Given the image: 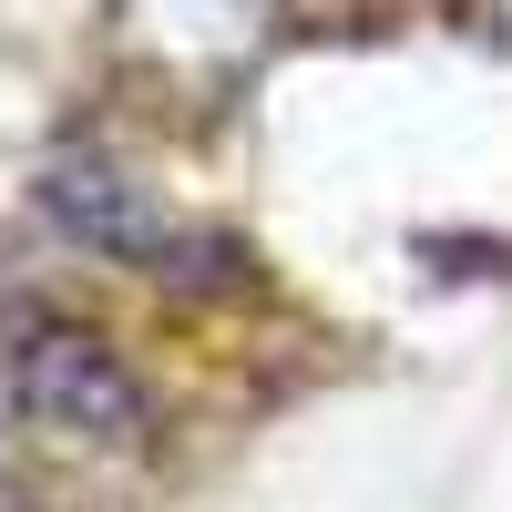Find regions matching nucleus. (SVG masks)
<instances>
[{
	"mask_svg": "<svg viewBox=\"0 0 512 512\" xmlns=\"http://www.w3.org/2000/svg\"><path fill=\"white\" fill-rule=\"evenodd\" d=\"M31 205L82 256H103V267H123V277H154V287H216L236 267V246L216 226H195L185 205H164L134 164L103 154V144H52L41 175H31Z\"/></svg>",
	"mask_w": 512,
	"mask_h": 512,
	"instance_id": "f03ea898",
	"label": "nucleus"
},
{
	"mask_svg": "<svg viewBox=\"0 0 512 512\" xmlns=\"http://www.w3.org/2000/svg\"><path fill=\"white\" fill-rule=\"evenodd\" d=\"M0 400L31 441L72 461H154L164 451V390L123 359V338L93 318H21L0 349Z\"/></svg>",
	"mask_w": 512,
	"mask_h": 512,
	"instance_id": "f257e3e1",
	"label": "nucleus"
},
{
	"mask_svg": "<svg viewBox=\"0 0 512 512\" xmlns=\"http://www.w3.org/2000/svg\"><path fill=\"white\" fill-rule=\"evenodd\" d=\"M0 512H31V502H21V482H11V472H0Z\"/></svg>",
	"mask_w": 512,
	"mask_h": 512,
	"instance_id": "7ed1b4c3",
	"label": "nucleus"
}]
</instances>
